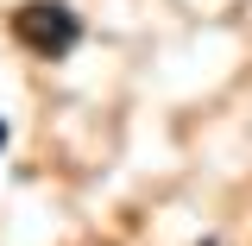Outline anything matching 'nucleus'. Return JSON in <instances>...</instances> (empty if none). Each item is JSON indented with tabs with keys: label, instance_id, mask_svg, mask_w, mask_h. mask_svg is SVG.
Wrapping results in <instances>:
<instances>
[{
	"label": "nucleus",
	"instance_id": "obj_2",
	"mask_svg": "<svg viewBox=\"0 0 252 246\" xmlns=\"http://www.w3.org/2000/svg\"><path fill=\"white\" fill-rule=\"evenodd\" d=\"M6 145H13V120L0 114V152H6Z\"/></svg>",
	"mask_w": 252,
	"mask_h": 246
},
{
	"label": "nucleus",
	"instance_id": "obj_3",
	"mask_svg": "<svg viewBox=\"0 0 252 246\" xmlns=\"http://www.w3.org/2000/svg\"><path fill=\"white\" fill-rule=\"evenodd\" d=\"M202 246H220V240H202Z\"/></svg>",
	"mask_w": 252,
	"mask_h": 246
},
{
	"label": "nucleus",
	"instance_id": "obj_1",
	"mask_svg": "<svg viewBox=\"0 0 252 246\" xmlns=\"http://www.w3.org/2000/svg\"><path fill=\"white\" fill-rule=\"evenodd\" d=\"M13 38L26 44L32 57L63 63L76 44H82V13H76L69 0H26V6L13 13Z\"/></svg>",
	"mask_w": 252,
	"mask_h": 246
}]
</instances>
